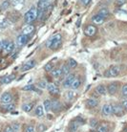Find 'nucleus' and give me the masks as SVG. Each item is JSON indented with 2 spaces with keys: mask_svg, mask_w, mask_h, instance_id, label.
<instances>
[{
  "mask_svg": "<svg viewBox=\"0 0 127 132\" xmlns=\"http://www.w3.org/2000/svg\"><path fill=\"white\" fill-rule=\"evenodd\" d=\"M62 42V36L60 34H56L52 37H50L46 42V47L50 50H56L58 49Z\"/></svg>",
  "mask_w": 127,
  "mask_h": 132,
  "instance_id": "obj_1",
  "label": "nucleus"
},
{
  "mask_svg": "<svg viewBox=\"0 0 127 132\" xmlns=\"http://www.w3.org/2000/svg\"><path fill=\"white\" fill-rule=\"evenodd\" d=\"M38 16V10L36 9V7H33L31 8L24 15V21L26 22L27 24L32 23L33 21L36 19V17Z\"/></svg>",
  "mask_w": 127,
  "mask_h": 132,
  "instance_id": "obj_2",
  "label": "nucleus"
},
{
  "mask_svg": "<svg viewBox=\"0 0 127 132\" xmlns=\"http://www.w3.org/2000/svg\"><path fill=\"white\" fill-rule=\"evenodd\" d=\"M121 72V68L120 65H112L108 68L104 73V76L106 78H116Z\"/></svg>",
  "mask_w": 127,
  "mask_h": 132,
  "instance_id": "obj_3",
  "label": "nucleus"
},
{
  "mask_svg": "<svg viewBox=\"0 0 127 132\" xmlns=\"http://www.w3.org/2000/svg\"><path fill=\"white\" fill-rule=\"evenodd\" d=\"M111 106H112V115L116 116L117 118H121L125 115V111L120 102H113L111 103Z\"/></svg>",
  "mask_w": 127,
  "mask_h": 132,
  "instance_id": "obj_4",
  "label": "nucleus"
},
{
  "mask_svg": "<svg viewBox=\"0 0 127 132\" xmlns=\"http://www.w3.org/2000/svg\"><path fill=\"white\" fill-rule=\"evenodd\" d=\"M107 87V94L110 96H115L117 93L118 89H120V82L117 81H112V82L108 83Z\"/></svg>",
  "mask_w": 127,
  "mask_h": 132,
  "instance_id": "obj_5",
  "label": "nucleus"
},
{
  "mask_svg": "<svg viewBox=\"0 0 127 132\" xmlns=\"http://www.w3.org/2000/svg\"><path fill=\"white\" fill-rule=\"evenodd\" d=\"M111 125L112 123L108 122H99L98 128H97V132H113V127Z\"/></svg>",
  "mask_w": 127,
  "mask_h": 132,
  "instance_id": "obj_6",
  "label": "nucleus"
},
{
  "mask_svg": "<svg viewBox=\"0 0 127 132\" xmlns=\"http://www.w3.org/2000/svg\"><path fill=\"white\" fill-rule=\"evenodd\" d=\"M75 74H72V73L69 74L68 76L65 77V79L62 80V87L65 88V89L70 88L71 85H72V82L74 81V79H75Z\"/></svg>",
  "mask_w": 127,
  "mask_h": 132,
  "instance_id": "obj_7",
  "label": "nucleus"
},
{
  "mask_svg": "<svg viewBox=\"0 0 127 132\" xmlns=\"http://www.w3.org/2000/svg\"><path fill=\"white\" fill-rule=\"evenodd\" d=\"M52 110L54 113H59L63 109V104L62 102L57 99H52Z\"/></svg>",
  "mask_w": 127,
  "mask_h": 132,
  "instance_id": "obj_8",
  "label": "nucleus"
},
{
  "mask_svg": "<svg viewBox=\"0 0 127 132\" xmlns=\"http://www.w3.org/2000/svg\"><path fill=\"white\" fill-rule=\"evenodd\" d=\"M13 95L10 92H4L0 97V103L1 104H8L13 102Z\"/></svg>",
  "mask_w": 127,
  "mask_h": 132,
  "instance_id": "obj_9",
  "label": "nucleus"
},
{
  "mask_svg": "<svg viewBox=\"0 0 127 132\" xmlns=\"http://www.w3.org/2000/svg\"><path fill=\"white\" fill-rule=\"evenodd\" d=\"M85 106L89 109H94L96 107H98L99 104V101L97 99H93V98H89V99L85 100Z\"/></svg>",
  "mask_w": 127,
  "mask_h": 132,
  "instance_id": "obj_10",
  "label": "nucleus"
},
{
  "mask_svg": "<svg viewBox=\"0 0 127 132\" xmlns=\"http://www.w3.org/2000/svg\"><path fill=\"white\" fill-rule=\"evenodd\" d=\"M36 61L35 60H28L27 62H25L22 66H21L20 71H21V72H26V71H29V70L33 69V67L36 66Z\"/></svg>",
  "mask_w": 127,
  "mask_h": 132,
  "instance_id": "obj_11",
  "label": "nucleus"
},
{
  "mask_svg": "<svg viewBox=\"0 0 127 132\" xmlns=\"http://www.w3.org/2000/svg\"><path fill=\"white\" fill-rule=\"evenodd\" d=\"M75 96H77L75 91L72 89L66 90L65 92H64V94H63V98H64L65 101H67V102H72V101H74Z\"/></svg>",
  "mask_w": 127,
  "mask_h": 132,
  "instance_id": "obj_12",
  "label": "nucleus"
},
{
  "mask_svg": "<svg viewBox=\"0 0 127 132\" xmlns=\"http://www.w3.org/2000/svg\"><path fill=\"white\" fill-rule=\"evenodd\" d=\"M101 115L103 117H109L112 115V106L111 103H105L101 107Z\"/></svg>",
  "mask_w": 127,
  "mask_h": 132,
  "instance_id": "obj_13",
  "label": "nucleus"
},
{
  "mask_svg": "<svg viewBox=\"0 0 127 132\" xmlns=\"http://www.w3.org/2000/svg\"><path fill=\"white\" fill-rule=\"evenodd\" d=\"M15 108H16V105L13 102H11V103H8V104H2V106H1V111L3 113H10L14 111Z\"/></svg>",
  "mask_w": 127,
  "mask_h": 132,
  "instance_id": "obj_14",
  "label": "nucleus"
},
{
  "mask_svg": "<svg viewBox=\"0 0 127 132\" xmlns=\"http://www.w3.org/2000/svg\"><path fill=\"white\" fill-rule=\"evenodd\" d=\"M84 34L85 36H89V37L94 36L97 34V27L94 26V25H88L84 29Z\"/></svg>",
  "mask_w": 127,
  "mask_h": 132,
  "instance_id": "obj_15",
  "label": "nucleus"
},
{
  "mask_svg": "<svg viewBox=\"0 0 127 132\" xmlns=\"http://www.w3.org/2000/svg\"><path fill=\"white\" fill-rule=\"evenodd\" d=\"M45 114H46V112H45V110H44L43 105L37 104V105L36 106V108H35V115H36L37 118L42 119V118L45 117Z\"/></svg>",
  "mask_w": 127,
  "mask_h": 132,
  "instance_id": "obj_16",
  "label": "nucleus"
},
{
  "mask_svg": "<svg viewBox=\"0 0 127 132\" xmlns=\"http://www.w3.org/2000/svg\"><path fill=\"white\" fill-rule=\"evenodd\" d=\"M46 89L48 90V92H49L51 95H58L59 94L58 86L56 85V84H55V83H48Z\"/></svg>",
  "mask_w": 127,
  "mask_h": 132,
  "instance_id": "obj_17",
  "label": "nucleus"
},
{
  "mask_svg": "<svg viewBox=\"0 0 127 132\" xmlns=\"http://www.w3.org/2000/svg\"><path fill=\"white\" fill-rule=\"evenodd\" d=\"M28 39H29V36H26V35H23V34H20L19 36L16 37V44L19 47L24 46L28 42Z\"/></svg>",
  "mask_w": 127,
  "mask_h": 132,
  "instance_id": "obj_18",
  "label": "nucleus"
},
{
  "mask_svg": "<svg viewBox=\"0 0 127 132\" xmlns=\"http://www.w3.org/2000/svg\"><path fill=\"white\" fill-rule=\"evenodd\" d=\"M35 105H36V102H25V103H23L22 106H21V108L24 112L26 113H30L32 110L35 109Z\"/></svg>",
  "mask_w": 127,
  "mask_h": 132,
  "instance_id": "obj_19",
  "label": "nucleus"
},
{
  "mask_svg": "<svg viewBox=\"0 0 127 132\" xmlns=\"http://www.w3.org/2000/svg\"><path fill=\"white\" fill-rule=\"evenodd\" d=\"M80 126H80L78 122H75L74 120H72L68 126V132H78Z\"/></svg>",
  "mask_w": 127,
  "mask_h": 132,
  "instance_id": "obj_20",
  "label": "nucleus"
},
{
  "mask_svg": "<svg viewBox=\"0 0 127 132\" xmlns=\"http://www.w3.org/2000/svg\"><path fill=\"white\" fill-rule=\"evenodd\" d=\"M21 131L22 132H36V126L32 125V123H24L22 125L21 127Z\"/></svg>",
  "mask_w": 127,
  "mask_h": 132,
  "instance_id": "obj_21",
  "label": "nucleus"
},
{
  "mask_svg": "<svg viewBox=\"0 0 127 132\" xmlns=\"http://www.w3.org/2000/svg\"><path fill=\"white\" fill-rule=\"evenodd\" d=\"M80 86H81V79H80V77H75L70 88H71L72 90H75H75H78Z\"/></svg>",
  "mask_w": 127,
  "mask_h": 132,
  "instance_id": "obj_22",
  "label": "nucleus"
},
{
  "mask_svg": "<svg viewBox=\"0 0 127 132\" xmlns=\"http://www.w3.org/2000/svg\"><path fill=\"white\" fill-rule=\"evenodd\" d=\"M96 91L100 95V96H105L107 95V87L104 84H99L96 87Z\"/></svg>",
  "mask_w": 127,
  "mask_h": 132,
  "instance_id": "obj_23",
  "label": "nucleus"
},
{
  "mask_svg": "<svg viewBox=\"0 0 127 132\" xmlns=\"http://www.w3.org/2000/svg\"><path fill=\"white\" fill-rule=\"evenodd\" d=\"M104 17H102L101 15H99L98 13L97 14H94L93 16H92V21H93V23L97 24V25H99V24H102L104 22Z\"/></svg>",
  "mask_w": 127,
  "mask_h": 132,
  "instance_id": "obj_24",
  "label": "nucleus"
},
{
  "mask_svg": "<svg viewBox=\"0 0 127 132\" xmlns=\"http://www.w3.org/2000/svg\"><path fill=\"white\" fill-rule=\"evenodd\" d=\"M35 31V26L33 25H31V24H28L22 29V34L23 35H26V36H29L31 34L33 33Z\"/></svg>",
  "mask_w": 127,
  "mask_h": 132,
  "instance_id": "obj_25",
  "label": "nucleus"
},
{
  "mask_svg": "<svg viewBox=\"0 0 127 132\" xmlns=\"http://www.w3.org/2000/svg\"><path fill=\"white\" fill-rule=\"evenodd\" d=\"M14 79H15V75H14V74H11V75H8V76H5L4 78H2L1 83H3V84H9V83L12 82Z\"/></svg>",
  "mask_w": 127,
  "mask_h": 132,
  "instance_id": "obj_26",
  "label": "nucleus"
},
{
  "mask_svg": "<svg viewBox=\"0 0 127 132\" xmlns=\"http://www.w3.org/2000/svg\"><path fill=\"white\" fill-rule=\"evenodd\" d=\"M98 125H99V122H98V120L97 118H90L88 121V126L91 127L92 129H95V128H98Z\"/></svg>",
  "mask_w": 127,
  "mask_h": 132,
  "instance_id": "obj_27",
  "label": "nucleus"
},
{
  "mask_svg": "<svg viewBox=\"0 0 127 132\" xmlns=\"http://www.w3.org/2000/svg\"><path fill=\"white\" fill-rule=\"evenodd\" d=\"M52 76L55 78V79H59L60 77H62V72H61V68L60 67H55L53 71L51 72Z\"/></svg>",
  "mask_w": 127,
  "mask_h": 132,
  "instance_id": "obj_28",
  "label": "nucleus"
},
{
  "mask_svg": "<svg viewBox=\"0 0 127 132\" xmlns=\"http://www.w3.org/2000/svg\"><path fill=\"white\" fill-rule=\"evenodd\" d=\"M43 107H44V110H45L46 113H49L52 110V101L49 99L45 100L43 102Z\"/></svg>",
  "mask_w": 127,
  "mask_h": 132,
  "instance_id": "obj_29",
  "label": "nucleus"
},
{
  "mask_svg": "<svg viewBox=\"0 0 127 132\" xmlns=\"http://www.w3.org/2000/svg\"><path fill=\"white\" fill-rule=\"evenodd\" d=\"M60 68H61L62 77H67L69 74H71V68L69 67L67 63H64V64H63Z\"/></svg>",
  "mask_w": 127,
  "mask_h": 132,
  "instance_id": "obj_30",
  "label": "nucleus"
},
{
  "mask_svg": "<svg viewBox=\"0 0 127 132\" xmlns=\"http://www.w3.org/2000/svg\"><path fill=\"white\" fill-rule=\"evenodd\" d=\"M47 129H48V126H46L45 123H43V122L37 123V126H36V132H45Z\"/></svg>",
  "mask_w": 127,
  "mask_h": 132,
  "instance_id": "obj_31",
  "label": "nucleus"
},
{
  "mask_svg": "<svg viewBox=\"0 0 127 132\" xmlns=\"http://www.w3.org/2000/svg\"><path fill=\"white\" fill-rule=\"evenodd\" d=\"M11 126H12V128H13V130L14 132H20V130H21V123L18 122H13L12 123H11Z\"/></svg>",
  "mask_w": 127,
  "mask_h": 132,
  "instance_id": "obj_32",
  "label": "nucleus"
},
{
  "mask_svg": "<svg viewBox=\"0 0 127 132\" xmlns=\"http://www.w3.org/2000/svg\"><path fill=\"white\" fill-rule=\"evenodd\" d=\"M47 85H48V82L43 79L38 80L37 83H36V87H38L39 89H46V88H47Z\"/></svg>",
  "mask_w": 127,
  "mask_h": 132,
  "instance_id": "obj_33",
  "label": "nucleus"
},
{
  "mask_svg": "<svg viewBox=\"0 0 127 132\" xmlns=\"http://www.w3.org/2000/svg\"><path fill=\"white\" fill-rule=\"evenodd\" d=\"M11 3H10V0H3L2 3L0 5V10L1 11H6L9 9Z\"/></svg>",
  "mask_w": 127,
  "mask_h": 132,
  "instance_id": "obj_34",
  "label": "nucleus"
},
{
  "mask_svg": "<svg viewBox=\"0 0 127 132\" xmlns=\"http://www.w3.org/2000/svg\"><path fill=\"white\" fill-rule=\"evenodd\" d=\"M67 64H68V66L71 68V69H75V68H77V66H78V62H77V60H74V59H72V57L68 59Z\"/></svg>",
  "mask_w": 127,
  "mask_h": 132,
  "instance_id": "obj_35",
  "label": "nucleus"
},
{
  "mask_svg": "<svg viewBox=\"0 0 127 132\" xmlns=\"http://www.w3.org/2000/svg\"><path fill=\"white\" fill-rule=\"evenodd\" d=\"M98 14L99 15H101L102 17H107L109 14H110V12H109V10H108L107 8H101L100 10L98 11Z\"/></svg>",
  "mask_w": 127,
  "mask_h": 132,
  "instance_id": "obj_36",
  "label": "nucleus"
},
{
  "mask_svg": "<svg viewBox=\"0 0 127 132\" xmlns=\"http://www.w3.org/2000/svg\"><path fill=\"white\" fill-rule=\"evenodd\" d=\"M14 48H15V45H14V43L13 42H9L8 43V45L6 46V48H5V52L6 53H12L13 50H14Z\"/></svg>",
  "mask_w": 127,
  "mask_h": 132,
  "instance_id": "obj_37",
  "label": "nucleus"
},
{
  "mask_svg": "<svg viewBox=\"0 0 127 132\" xmlns=\"http://www.w3.org/2000/svg\"><path fill=\"white\" fill-rule=\"evenodd\" d=\"M74 121L78 122L80 126H83V125L86 123V120H85V118L83 116H78V117H75V119H74Z\"/></svg>",
  "mask_w": 127,
  "mask_h": 132,
  "instance_id": "obj_38",
  "label": "nucleus"
},
{
  "mask_svg": "<svg viewBox=\"0 0 127 132\" xmlns=\"http://www.w3.org/2000/svg\"><path fill=\"white\" fill-rule=\"evenodd\" d=\"M54 68H55V63L53 62L46 63L45 66H44V70H45L46 72H52Z\"/></svg>",
  "mask_w": 127,
  "mask_h": 132,
  "instance_id": "obj_39",
  "label": "nucleus"
},
{
  "mask_svg": "<svg viewBox=\"0 0 127 132\" xmlns=\"http://www.w3.org/2000/svg\"><path fill=\"white\" fill-rule=\"evenodd\" d=\"M37 5H38V8L40 10H44V9H46V7L48 6V1L47 0H39Z\"/></svg>",
  "mask_w": 127,
  "mask_h": 132,
  "instance_id": "obj_40",
  "label": "nucleus"
},
{
  "mask_svg": "<svg viewBox=\"0 0 127 132\" xmlns=\"http://www.w3.org/2000/svg\"><path fill=\"white\" fill-rule=\"evenodd\" d=\"M22 90H24V91H36V86L33 85V84H28V85L24 86L22 88Z\"/></svg>",
  "mask_w": 127,
  "mask_h": 132,
  "instance_id": "obj_41",
  "label": "nucleus"
},
{
  "mask_svg": "<svg viewBox=\"0 0 127 132\" xmlns=\"http://www.w3.org/2000/svg\"><path fill=\"white\" fill-rule=\"evenodd\" d=\"M121 96L123 98H127V83L123 84L121 87Z\"/></svg>",
  "mask_w": 127,
  "mask_h": 132,
  "instance_id": "obj_42",
  "label": "nucleus"
},
{
  "mask_svg": "<svg viewBox=\"0 0 127 132\" xmlns=\"http://www.w3.org/2000/svg\"><path fill=\"white\" fill-rule=\"evenodd\" d=\"M121 105L122 106V108L124 109V111L127 112V98H123V99L121 101Z\"/></svg>",
  "mask_w": 127,
  "mask_h": 132,
  "instance_id": "obj_43",
  "label": "nucleus"
},
{
  "mask_svg": "<svg viewBox=\"0 0 127 132\" xmlns=\"http://www.w3.org/2000/svg\"><path fill=\"white\" fill-rule=\"evenodd\" d=\"M8 26H9V23H8L7 20H3L2 22H0V29L4 30V29H6Z\"/></svg>",
  "mask_w": 127,
  "mask_h": 132,
  "instance_id": "obj_44",
  "label": "nucleus"
},
{
  "mask_svg": "<svg viewBox=\"0 0 127 132\" xmlns=\"http://www.w3.org/2000/svg\"><path fill=\"white\" fill-rule=\"evenodd\" d=\"M2 132H14V131L13 130L11 125H7V126H5V127L2 129Z\"/></svg>",
  "mask_w": 127,
  "mask_h": 132,
  "instance_id": "obj_45",
  "label": "nucleus"
},
{
  "mask_svg": "<svg viewBox=\"0 0 127 132\" xmlns=\"http://www.w3.org/2000/svg\"><path fill=\"white\" fill-rule=\"evenodd\" d=\"M99 97H100V95H99V94H98V93L97 92L96 90H95V92H93L91 94V97H90V98H93V99L98 100V99H99Z\"/></svg>",
  "mask_w": 127,
  "mask_h": 132,
  "instance_id": "obj_46",
  "label": "nucleus"
},
{
  "mask_svg": "<svg viewBox=\"0 0 127 132\" xmlns=\"http://www.w3.org/2000/svg\"><path fill=\"white\" fill-rule=\"evenodd\" d=\"M126 3V0H116V4H117V6H122L124 4Z\"/></svg>",
  "mask_w": 127,
  "mask_h": 132,
  "instance_id": "obj_47",
  "label": "nucleus"
},
{
  "mask_svg": "<svg viewBox=\"0 0 127 132\" xmlns=\"http://www.w3.org/2000/svg\"><path fill=\"white\" fill-rule=\"evenodd\" d=\"M81 3L84 5V6H88L89 4L91 3V0H81Z\"/></svg>",
  "mask_w": 127,
  "mask_h": 132,
  "instance_id": "obj_48",
  "label": "nucleus"
},
{
  "mask_svg": "<svg viewBox=\"0 0 127 132\" xmlns=\"http://www.w3.org/2000/svg\"><path fill=\"white\" fill-rule=\"evenodd\" d=\"M47 1H48V0H47Z\"/></svg>",
  "mask_w": 127,
  "mask_h": 132,
  "instance_id": "obj_49",
  "label": "nucleus"
}]
</instances>
